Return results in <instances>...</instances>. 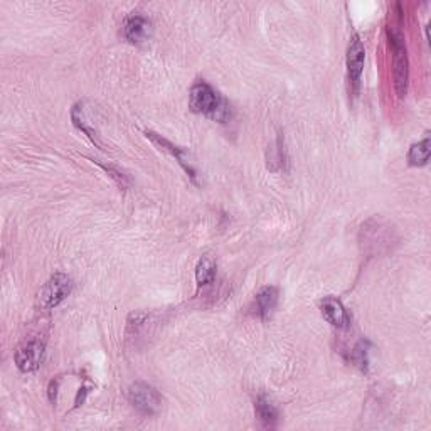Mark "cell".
<instances>
[{
    "label": "cell",
    "mask_w": 431,
    "mask_h": 431,
    "mask_svg": "<svg viewBox=\"0 0 431 431\" xmlns=\"http://www.w3.org/2000/svg\"><path fill=\"white\" fill-rule=\"evenodd\" d=\"M189 108L194 113L206 115L216 122H228L231 117V106L211 84L199 81L191 88Z\"/></svg>",
    "instance_id": "1"
},
{
    "label": "cell",
    "mask_w": 431,
    "mask_h": 431,
    "mask_svg": "<svg viewBox=\"0 0 431 431\" xmlns=\"http://www.w3.org/2000/svg\"><path fill=\"white\" fill-rule=\"evenodd\" d=\"M387 37H390V46L392 49V76H394V89L396 95L404 98L408 93L409 83V59L404 36L396 29L387 27Z\"/></svg>",
    "instance_id": "2"
},
{
    "label": "cell",
    "mask_w": 431,
    "mask_h": 431,
    "mask_svg": "<svg viewBox=\"0 0 431 431\" xmlns=\"http://www.w3.org/2000/svg\"><path fill=\"white\" fill-rule=\"evenodd\" d=\"M71 292H72L71 276L64 275V273H54V275L46 281L44 287L41 288L39 297H37V307L42 310L56 309L64 298L70 297Z\"/></svg>",
    "instance_id": "3"
},
{
    "label": "cell",
    "mask_w": 431,
    "mask_h": 431,
    "mask_svg": "<svg viewBox=\"0 0 431 431\" xmlns=\"http://www.w3.org/2000/svg\"><path fill=\"white\" fill-rule=\"evenodd\" d=\"M127 396L131 406L145 416L157 415L162 409L160 392L147 382H134L128 387Z\"/></svg>",
    "instance_id": "4"
},
{
    "label": "cell",
    "mask_w": 431,
    "mask_h": 431,
    "mask_svg": "<svg viewBox=\"0 0 431 431\" xmlns=\"http://www.w3.org/2000/svg\"><path fill=\"white\" fill-rule=\"evenodd\" d=\"M44 342L37 339L27 340L15 351V366L22 373H34L39 369L42 361H44Z\"/></svg>",
    "instance_id": "5"
},
{
    "label": "cell",
    "mask_w": 431,
    "mask_h": 431,
    "mask_svg": "<svg viewBox=\"0 0 431 431\" xmlns=\"http://www.w3.org/2000/svg\"><path fill=\"white\" fill-rule=\"evenodd\" d=\"M364 63H366L364 44H362L361 37L357 36V34H354L347 48V75L354 93H357V89H359L361 76L362 71H364Z\"/></svg>",
    "instance_id": "6"
},
{
    "label": "cell",
    "mask_w": 431,
    "mask_h": 431,
    "mask_svg": "<svg viewBox=\"0 0 431 431\" xmlns=\"http://www.w3.org/2000/svg\"><path fill=\"white\" fill-rule=\"evenodd\" d=\"M145 136H147L148 140H152V142L155 143L157 147L160 148V150L167 152L170 157H174V159L179 162V165H181V167L184 169V172L187 174V176H189L192 181H194L195 184H198V172H195L194 165L191 164V159H189V157H187V153L182 150L181 147L174 145L172 142H170V140L164 139V136L159 135V134H155V131L147 130V131H145Z\"/></svg>",
    "instance_id": "7"
},
{
    "label": "cell",
    "mask_w": 431,
    "mask_h": 431,
    "mask_svg": "<svg viewBox=\"0 0 431 431\" xmlns=\"http://www.w3.org/2000/svg\"><path fill=\"white\" fill-rule=\"evenodd\" d=\"M320 311L322 317L335 328H349L351 327V315L342 302L335 297H326L320 300Z\"/></svg>",
    "instance_id": "8"
},
{
    "label": "cell",
    "mask_w": 431,
    "mask_h": 431,
    "mask_svg": "<svg viewBox=\"0 0 431 431\" xmlns=\"http://www.w3.org/2000/svg\"><path fill=\"white\" fill-rule=\"evenodd\" d=\"M123 34H125V39L130 41L131 44H142L150 37L152 22L142 15H131L127 19Z\"/></svg>",
    "instance_id": "9"
},
{
    "label": "cell",
    "mask_w": 431,
    "mask_h": 431,
    "mask_svg": "<svg viewBox=\"0 0 431 431\" xmlns=\"http://www.w3.org/2000/svg\"><path fill=\"white\" fill-rule=\"evenodd\" d=\"M71 122H72V125L88 136L89 142H91L93 145H96L98 148H101L100 135H98V131L95 130V128L89 125V120L86 117V112H84V108H83V103H76L71 108Z\"/></svg>",
    "instance_id": "10"
},
{
    "label": "cell",
    "mask_w": 431,
    "mask_h": 431,
    "mask_svg": "<svg viewBox=\"0 0 431 431\" xmlns=\"http://www.w3.org/2000/svg\"><path fill=\"white\" fill-rule=\"evenodd\" d=\"M278 305V290L275 287H264L256 295V307H258L259 315L263 320L270 319Z\"/></svg>",
    "instance_id": "11"
},
{
    "label": "cell",
    "mask_w": 431,
    "mask_h": 431,
    "mask_svg": "<svg viewBox=\"0 0 431 431\" xmlns=\"http://www.w3.org/2000/svg\"><path fill=\"white\" fill-rule=\"evenodd\" d=\"M255 411L256 416L259 418V421L268 428H273L278 421V408L273 404V401L266 396H258L255 403Z\"/></svg>",
    "instance_id": "12"
},
{
    "label": "cell",
    "mask_w": 431,
    "mask_h": 431,
    "mask_svg": "<svg viewBox=\"0 0 431 431\" xmlns=\"http://www.w3.org/2000/svg\"><path fill=\"white\" fill-rule=\"evenodd\" d=\"M216 278V263L214 259L209 258V256H202L199 259L198 266H195V281H198L199 287H206L211 285Z\"/></svg>",
    "instance_id": "13"
},
{
    "label": "cell",
    "mask_w": 431,
    "mask_h": 431,
    "mask_svg": "<svg viewBox=\"0 0 431 431\" xmlns=\"http://www.w3.org/2000/svg\"><path fill=\"white\" fill-rule=\"evenodd\" d=\"M430 150H431V142L430 136H426L425 140L418 142L409 148L408 152V162L409 165L413 167H421V165H426L430 160Z\"/></svg>",
    "instance_id": "14"
},
{
    "label": "cell",
    "mask_w": 431,
    "mask_h": 431,
    "mask_svg": "<svg viewBox=\"0 0 431 431\" xmlns=\"http://www.w3.org/2000/svg\"><path fill=\"white\" fill-rule=\"evenodd\" d=\"M93 162H95L96 165H100V167L103 169L105 172L108 174V176L112 177L113 181L117 182L118 186L122 187V189H127V187L130 186V179H128L127 174H125V172H122V170L118 169V167H115V165H110V164L106 165V164H103V162H101V160H93Z\"/></svg>",
    "instance_id": "15"
},
{
    "label": "cell",
    "mask_w": 431,
    "mask_h": 431,
    "mask_svg": "<svg viewBox=\"0 0 431 431\" xmlns=\"http://www.w3.org/2000/svg\"><path fill=\"white\" fill-rule=\"evenodd\" d=\"M352 362L357 366V368H361L362 371H368L369 366V351H368V342H364V340H361L359 344L356 345V349L352 351Z\"/></svg>",
    "instance_id": "16"
},
{
    "label": "cell",
    "mask_w": 431,
    "mask_h": 431,
    "mask_svg": "<svg viewBox=\"0 0 431 431\" xmlns=\"http://www.w3.org/2000/svg\"><path fill=\"white\" fill-rule=\"evenodd\" d=\"M58 387H59V379H56V381H51V382H49V391H48V394H49V401H51V403H56V399H58Z\"/></svg>",
    "instance_id": "17"
},
{
    "label": "cell",
    "mask_w": 431,
    "mask_h": 431,
    "mask_svg": "<svg viewBox=\"0 0 431 431\" xmlns=\"http://www.w3.org/2000/svg\"><path fill=\"white\" fill-rule=\"evenodd\" d=\"M89 392L88 386H81L78 391V396H76V406H81V404L84 403V398H86V394Z\"/></svg>",
    "instance_id": "18"
}]
</instances>
